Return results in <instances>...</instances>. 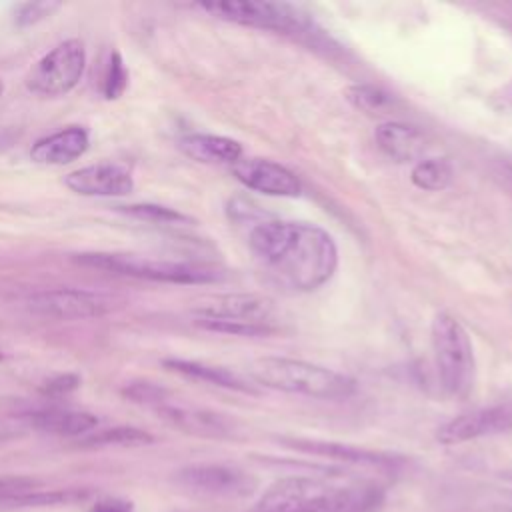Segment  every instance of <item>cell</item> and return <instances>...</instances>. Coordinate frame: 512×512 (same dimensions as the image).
Segmentation results:
<instances>
[{
  "mask_svg": "<svg viewBox=\"0 0 512 512\" xmlns=\"http://www.w3.org/2000/svg\"><path fill=\"white\" fill-rule=\"evenodd\" d=\"M26 306L30 312L56 320H84L98 318L110 310V302L90 290L82 288H54L40 290L28 296Z\"/></svg>",
  "mask_w": 512,
  "mask_h": 512,
  "instance_id": "obj_9",
  "label": "cell"
},
{
  "mask_svg": "<svg viewBox=\"0 0 512 512\" xmlns=\"http://www.w3.org/2000/svg\"><path fill=\"white\" fill-rule=\"evenodd\" d=\"M432 350L442 388L456 398L468 396L474 386V348L466 328L450 314L440 312L430 328Z\"/></svg>",
  "mask_w": 512,
  "mask_h": 512,
  "instance_id": "obj_4",
  "label": "cell"
},
{
  "mask_svg": "<svg viewBox=\"0 0 512 512\" xmlns=\"http://www.w3.org/2000/svg\"><path fill=\"white\" fill-rule=\"evenodd\" d=\"M180 150L202 164H236L242 158V146L218 134H186L178 142Z\"/></svg>",
  "mask_w": 512,
  "mask_h": 512,
  "instance_id": "obj_18",
  "label": "cell"
},
{
  "mask_svg": "<svg viewBox=\"0 0 512 512\" xmlns=\"http://www.w3.org/2000/svg\"><path fill=\"white\" fill-rule=\"evenodd\" d=\"M78 384H80V380H78L76 376L66 374V376H58V378L50 380V382L44 386V392H46V394H52V396H62V394L72 392Z\"/></svg>",
  "mask_w": 512,
  "mask_h": 512,
  "instance_id": "obj_30",
  "label": "cell"
},
{
  "mask_svg": "<svg viewBox=\"0 0 512 512\" xmlns=\"http://www.w3.org/2000/svg\"><path fill=\"white\" fill-rule=\"evenodd\" d=\"M290 448L324 456L330 460H340L348 464H358V466H376V468H394L400 460L396 456L368 450V448H358L342 442H326V440H310V438H292L284 440Z\"/></svg>",
  "mask_w": 512,
  "mask_h": 512,
  "instance_id": "obj_15",
  "label": "cell"
},
{
  "mask_svg": "<svg viewBox=\"0 0 512 512\" xmlns=\"http://www.w3.org/2000/svg\"><path fill=\"white\" fill-rule=\"evenodd\" d=\"M202 10L210 12L216 18L230 20L244 26L268 28L278 32L304 34L310 30V22L294 6L284 2H266V0H220V2H202Z\"/></svg>",
  "mask_w": 512,
  "mask_h": 512,
  "instance_id": "obj_7",
  "label": "cell"
},
{
  "mask_svg": "<svg viewBox=\"0 0 512 512\" xmlns=\"http://www.w3.org/2000/svg\"><path fill=\"white\" fill-rule=\"evenodd\" d=\"M248 244L260 268L274 282L296 292L320 288L338 268L334 238L310 222H260L252 228Z\"/></svg>",
  "mask_w": 512,
  "mask_h": 512,
  "instance_id": "obj_1",
  "label": "cell"
},
{
  "mask_svg": "<svg viewBox=\"0 0 512 512\" xmlns=\"http://www.w3.org/2000/svg\"><path fill=\"white\" fill-rule=\"evenodd\" d=\"M124 394L132 402L148 404V406H154V408L168 402V392L164 388H160L156 384H148V382H134V384L124 388Z\"/></svg>",
  "mask_w": 512,
  "mask_h": 512,
  "instance_id": "obj_27",
  "label": "cell"
},
{
  "mask_svg": "<svg viewBox=\"0 0 512 512\" xmlns=\"http://www.w3.org/2000/svg\"><path fill=\"white\" fill-rule=\"evenodd\" d=\"M154 442L152 434H148L146 430L140 428H132V426H116V428H106V430H98V432H90L86 434L80 444L88 446V448H108V446H144Z\"/></svg>",
  "mask_w": 512,
  "mask_h": 512,
  "instance_id": "obj_21",
  "label": "cell"
},
{
  "mask_svg": "<svg viewBox=\"0 0 512 512\" xmlns=\"http://www.w3.org/2000/svg\"><path fill=\"white\" fill-rule=\"evenodd\" d=\"M196 324L210 332L232 334V336H268L274 332L270 324H254V322H234V320H208L196 318Z\"/></svg>",
  "mask_w": 512,
  "mask_h": 512,
  "instance_id": "obj_25",
  "label": "cell"
},
{
  "mask_svg": "<svg viewBox=\"0 0 512 512\" xmlns=\"http://www.w3.org/2000/svg\"><path fill=\"white\" fill-rule=\"evenodd\" d=\"M86 68V50L78 40H64L46 52L28 72L26 86L44 98L68 94L82 78Z\"/></svg>",
  "mask_w": 512,
  "mask_h": 512,
  "instance_id": "obj_6",
  "label": "cell"
},
{
  "mask_svg": "<svg viewBox=\"0 0 512 512\" xmlns=\"http://www.w3.org/2000/svg\"><path fill=\"white\" fill-rule=\"evenodd\" d=\"M232 170L246 188L268 196H298L302 190L296 174L272 160L240 158Z\"/></svg>",
  "mask_w": 512,
  "mask_h": 512,
  "instance_id": "obj_11",
  "label": "cell"
},
{
  "mask_svg": "<svg viewBox=\"0 0 512 512\" xmlns=\"http://www.w3.org/2000/svg\"><path fill=\"white\" fill-rule=\"evenodd\" d=\"M154 410L158 412V416L164 422H168L170 426H174L186 434H192V436L222 440V438H232L236 432V426L230 418H226L224 414L212 412V410L180 406V404H170V402H164V404L156 406Z\"/></svg>",
  "mask_w": 512,
  "mask_h": 512,
  "instance_id": "obj_13",
  "label": "cell"
},
{
  "mask_svg": "<svg viewBox=\"0 0 512 512\" xmlns=\"http://www.w3.org/2000/svg\"><path fill=\"white\" fill-rule=\"evenodd\" d=\"M512 430V406L494 404L462 412L442 424L436 432L440 444H464L470 440L496 436Z\"/></svg>",
  "mask_w": 512,
  "mask_h": 512,
  "instance_id": "obj_10",
  "label": "cell"
},
{
  "mask_svg": "<svg viewBox=\"0 0 512 512\" xmlns=\"http://www.w3.org/2000/svg\"><path fill=\"white\" fill-rule=\"evenodd\" d=\"M382 504L384 490L374 482L286 476L260 496L256 512H378Z\"/></svg>",
  "mask_w": 512,
  "mask_h": 512,
  "instance_id": "obj_2",
  "label": "cell"
},
{
  "mask_svg": "<svg viewBox=\"0 0 512 512\" xmlns=\"http://www.w3.org/2000/svg\"><path fill=\"white\" fill-rule=\"evenodd\" d=\"M74 262L86 268L104 270L108 274L130 276L152 282L170 284H208L220 278V272L192 262H170V260H150L132 254H110V252H84L76 254Z\"/></svg>",
  "mask_w": 512,
  "mask_h": 512,
  "instance_id": "obj_5",
  "label": "cell"
},
{
  "mask_svg": "<svg viewBox=\"0 0 512 512\" xmlns=\"http://www.w3.org/2000/svg\"><path fill=\"white\" fill-rule=\"evenodd\" d=\"M90 512H132V506L124 500H104L98 502Z\"/></svg>",
  "mask_w": 512,
  "mask_h": 512,
  "instance_id": "obj_31",
  "label": "cell"
},
{
  "mask_svg": "<svg viewBox=\"0 0 512 512\" xmlns=\"http://www.w3.org/2000/svg\"><path fill=\"white\" fill-rule=\"evenodd\" d=\"M30 424L54 436H86L98 426V418L84 410L44 408L30 414Z\"/></svg>",
  "mask_w": 512,
  "mask_h": 512,
  "instance_id": "obj_19",
  "label": "cell"
},
{
  "mask_svg": "<svg viewBox=\"0 0 512 512\" xmlns=\"http://www.w3.org/2000/svg\"><path fill=\"white\" fill-rule=\"evenodd\" d=\"M88 150V132L80 126H68L46 138H40L32 150L30 158L38 164L64 166L78 160Z\"/></svg>",
  "mask_w": 512,
  "mask_h": 512,
  "instance_id": "obj_16",
  "label": "cell"
},
{
  "mask_svg": "<svg viewBox=\"0 0 512 512\" xmlns=\"http://www.w3.org/2000/svg\"><path fill=\"white\" fill-rule=\"evenodd\" d=\"M2 92H4V82L0 80V96H2Z\"/></svg>",
  "mask_w": 512,
  "mask_h": 512,
  "instance_id": "obj_32",
  "label": "cell"
},
{
  "mask_svg": "<svg viewBox=\"0 0 512 512\" xmlns=\"http://www.w3.org/2000/svg\"><path fill=\"white\" fill-rule=\"evenodd\" d=\"M176 482L198 496L240 500L254 494L258 480L238 466L228 464H190L178 470Z\"/></svg>",
  "mask_w": 512,
  "mask_h": 512,
  "instance_id": "obj_8",
  "label": "cell"
},
{
  "mask_svg": "<svg viewBox=\"0 0 512 512\" xmlns=\"http://www.w3.org/2000/svg\"><path fill=\"white\" fill-rule=\"evenodd\" d=\"M26 486L28 482H22V480H0V502H12V500L24 502Z\"/></svg>",
  "mask_w": 512,
  "mask_h": 512,
  "instance_id": "obj_29",
  "label": "cell"
},
{
  "mask_svg": "<svg viewBox=\"0 0 512 512\" xmlns=\"http://www.w3.org/2000/svg\"><path fill=\"white\" fill-rule=\"evenodd\" d=\"M452 166L442 160V158H422L416 162V166L412 168V182L422 188V190H430V192H438L450 186L452 182Z\"/></svg>",
  "mask_w": 512,
  "mask_h": 512,
  "instance_id": "obj_22",
  "label": "cell"
},
{
  "mask_svg": "<svg viewBox=\"0 0 512 512\" xmlns=\"http://www.w3.org/2000/svg\"><path fill=\"white\" fill-rule=\"evenodd\" d=\"M164 366L172 372H178L186 378L208 382L212 386L228 388V390H238V392H254V388L236 372L222 368V366H212L204 362H194V360H180V358H170L164 360Z\"/></svg>",
  "mask_w": 512,
  "mask_h": 512,
  "instance_id": "obj_20",
  "label": "cell"
},
{
  "mask_svg": "<svg viewBox=\"0 0 512 512\" xmlns=\"http://www.w3.org/2000/svg\"><path fill=\"white\" fill-rule=\"evenodd\" d=\"M118 210L132 216V218L154 222V224H184V222H190V218L180 214L178 210H172V208L160 206V204H150V202L118 206Z\"/></svg>",
  "mask_w": 512,
  "mask_h": 512,
  "instance_id": "obj_24",
  "label": "cell"
},
{
  "mask_svg": "<svg viewBox=\"0 0 512 512\" xmlns=\"http://www.w3.org/2000/svg\"><path fill=\"white\" fill-rule=\"evenodd\" d=\"M58 8H60V2H54V0L26 2V4L18 6V10H16V22H18V26H30V24H36V22L44 20L46 16H50V14L56 12Z\"/></svg>",
  "mask_w": 512,
  "mask_h": 512,
  "instance_id": "obj_28",
  "label": "cell"
},
{
  "mask_svg": "<svg viewBox=\"0 0 512 512\" xmlns=\"http://www.w3.org/2000/svg\"><path fill=\"white\" fill-rule=\"evenodd\" d=\"M192 312L196 318L208 320L268 324V318L272 314V302L258 294H222L198 304Z\"/></svg>",
  "mask_w": 512,
  "mask_h": 512,
  "instance_id": "obj_14",
  "label": "cell"
},
{
  "mask_svg": "<svg viewBox=\"0 0 512 512\" xmlns=\"http://www.w3.org/2000/svg\"><path fill=\"white\" fill-rule=\"evenodd\" d=\"M374 140L378 148L396 162L420 160L426 150L424 134L404 122H382L374 130Z\"/></svg>",
  "mask_w": 512,
  "mask_h": 512,
  "instance_id": "obj_17",
  "label": "cell"
},
{
  "mask_svg": "<svg viewBox=\"0 0 512 512\" xmlns=\"http://www.w3.org/2000/svg\"><path fill=\"white\" fill-rule=\"evenodd\" d=\"M346 98L366 114H384L394 106L392 96L374 84H352L346 88Z\"/></svg>",
  "mask_w": 512,
  "mask_h": 512,
  "instance_id": "obj_23",
  "label": "cell"
},
{
  "mask_svg": "<svg viewBox=\"0 0 512 512\" xmlns=\"http://www.w3.org/2000/svg\"><path fill=\"white\" fill-rule=\"evenodd\" d=\"M126 84H128V72L124 68V62H122L120 54L114 52L110 56L106 78H104V96L110 98V100L118 98L124 92Z\"/></svg>",
  "mask_w": 512,
  "mask_h": 512,
  "instance_id": "obj_26",
  "label": "cell"
},
{
  "mask_svg": "<svg viewBox=\"0 0 512 512\" xmlns=\"http://www.w3.org/2000/svg\"><path fill=\"white\" fill-rule=\"evenodd\" d=\"M64 184L80 196H126L134 190L132 174L112 162L78 168L66 174Z\"/></svg>",
  "mask_w": 512,
  "mask_h": 512,
  "instance_id": "obj_12",
  "label": "cell"
},
{
  "mask_svg": "<svg viewBox=\"0 0 512 512\" xmlns=\"http://www.w3.org/2000/svg\"><path fill=\"white\" fill-rule=\"evenodd\" d=\"M250 376L260 386L320 400H342L356 390V382L346 374L284 356L254 360L250 364Z\"/></svg>",
  "mask_w": 512,
  "mask_h": 512,
  "instance_id": "obj_3",
  "label": "cell"
}]
</instances>
